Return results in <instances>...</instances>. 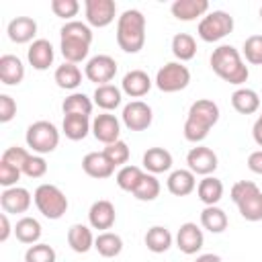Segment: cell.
Listing matches in <instances>:
<instances>
[{"label": "cell", "instance_id": "cell-1", "mask_svg": "<svg viewBox=\"0 0 262 262\" xmlns=\"http://www.w3.org/2000/svg\"><path fill=\"white\" fill-rule=\"evenodd\" d=\"M219 106L217 102L209 100V98H199L190 104L186 121H184V139L190 143H201L211 127H215V123L219 121Z\"/></svg>", "mask_w": 262, "mask_h": 262}, {"label": "cell", "instance_id": "cell-2", "mask_svg": "<svg viewBox=\"0 0 262 262\" xmlns=\"http://www.w3.org/2000/svg\"><path fill=\"white\" fill-rule=\"evenodd\" d=\"M92 29L82 20H70L59 29V49L68 63H80L88 57Z\"/></svg>", "mask_w": 262, "mask_h": 262}, {"label": "cell", "instance_id": "cell-3", "mask_svg": "<svg viewBox=\"0 0 262 262\" xmlns=\"http://www.w3.org/2000/svg\"><path fill=\"white\" fill-rule=\"evenodd\" d=\"M211 70L223 80L233 86H239L248 82L250 70L242 59V53L233 45H219L211 53Z\"/></svg>", "mask_w": 262, "mask_h": 262}, {"label": "cell", "instance_id": "cell-4", "mask_svg": "<svg viewBox=\"0 0 262 262\" xmlns=\"http://www.w3.org/2000/svg\"><path fill=\"white\" fill-rule=\"evenodd\" d=\"M117 45L125 53H139L145 45V16L137 8L125 10L117 20Z\"/></svg>", "mask_w": 262, "mask_h": 262}, {"label": "cell", "instance_id": "cell-5", "mask_svg": "<svg viewBox=\"0 0 262 262\" xmlns=\"http://www.w3.org/2000/svg\"><path fill=\"white\" fill-rule=\"evenodd\" d=\"M231 201L246 221H262V190L252 180H237L231 186Z\"/></svg>", "mask_w": 262, "mask_h": 262}, {"label": "cell", "instance_id": "cell-6", "mask_svg": "<svg viewBox=\"0 0 262 262\" xmlns=\"http://www.w3.org/2000/svg\"><path fill=\"white\" fill-rule=\"evenodd\" d=\"M33 201H35V207L39 209V213L47 219H61L63 213L68 211V196L61 192L59 186L55 184H39L35 188V194H33Z\"/></svg>", "mask_w": 262, "mask_h": 262}, {"label": "cell", "instance_id": "cell-7", "mask_svg": "<svg viewBox=\"0 0 262 262\" xmlns=\"http://www.w3.org/2000/svg\"><path fill=\"white\" fill-rule=\"evenodd\" d=\"M27 145L43 156V154H51L57 145H59V131L53 123L49 121H35L27 127V135H25Z\"/></svg>", "mask_w": 262, "mask_h": 262}, {"label": "cell", "instance_id": "cell-8", "mask_svg": "<svg viewBox=\"0 0 262 262\" xmlns=\"http://www.w3.org/2000/svg\"><path fill=\"white\" fill-rule=\"evenodd\" d=\"M231 31H233V16L229 12H225V10L207 12L199 20V27H196L199 37L205 43H217L223 37H227Z\"/></svg>", "mask_w": 262, "mask_h": 262}, {"label": "cell", "instance_id": "cell-9", "mask_svg": "<svg viewBox=\"0 0 262 262\" xmlns=\"http://www.w3.org/2000/svg\"><path fill=\"white\" fill-rule=\"evenodd\" d=\"M188 84H190V70L180 61H168L156 74V86L166 94L180 92Z\"/></svg>", "mask_w": 262, "mask_h": 262}, {"label": "cell", "instance_id": "cell-10", "mask_svg": "<svg viewBox=\"0 0 262 262\" xmlns=\"http://www.w3.org/2000/svg\"><path fill=\"white\" fill-rule=\"evenodd\" d=\"M115 74H117V61H115V57H111L106 53H98V55L90 57L84 68V76L98 86L108 84L115 78Z\"/></svg>", "mask_w": 262, "mask_h": 262}, {"label": "cell", "instance_id": "cell-11", "mask_svg": "<svg viewBox=\"0 0 262 262\" xmlns=\"http://www.w3.org/2000/svg\"><path fill=\"white\" fill-rule=\"evenodd\" d=\"M121 117H123V125L129 131H145L154 121L151 106L143 100H131L129 104H125Z\"/></svg>", "mask_w": 262, "mask_h": 262}, {"label": "cell", "instance_id": "cell-12", "mask_svg": "<svg viewBox=\"0 0 262 262\" xmlns=\"http://www.w3.org/2000/svg\"><path fill=\"white\" fill-rule=\"evenodd\" d=\"M84 12H86V25L88 27L102 29L115 20L117 4H115V0H86Z\"/></svg>", "mask_w": 262, "mask_h": 262}, {"label": "cell", "instance_id": "cell-13", "mask_svg": "<svg viewBox=\"0 0 262 262\" xmlns=\"http://www.w3.org/2000/svg\"><path fill=\"white\" fill-rule=\"evenodd\" d=\"M186 164H188V170L196 176H211L215 170H217V154L207 147V145H196V147H190V151L186 154Z\"/></svg>", "mask_w": 262, "mask_h": 262}, {"label": "cell", "instance_id": "cell-14", "mask_svg": "<svg viewBox=\"0 0 262 262\" xmlns=\"http://www.w3.org/2000/svg\"><path fill=\"white\" fill-rule=\"evenodd\" d=\"M92 135L96 137V141H100L104 145H111V143L119 141V137H121L119 119L115 115H111V113L96 115L94 121H92Z\"/></svg>", "mask_w": 262, "mask_h": 262}, {"label": "cell", "instance_id": "cell-15", "mask_svg": "<svg viewBox=\"0 0 262 262\" xmlns=\"http://www.w3.org/2000/svg\"><path fill=\"white\" fill-rule=\"evenodd\" d=\"M33 199H31V192L23 186H10V188H4L2 194H0V205H2V211L8 213V215H18V213H27L29 207H31Z\"/></svg>", "mask_w": 262, "mask_h": 262}, {"label": "cell", "instance_id": "cell-16", "mask_svg": "<svg viewBox=\"0 0 262 262\" xmlns=\"http://www.w3.org/2000/svg\"><path fill=\"white\" fill-rule=\"evenodd\" d=\"M203 244H205V235H203V229L196 223L186 221V223L180 225V229L176 233V246L182 254L192 256L203 248Z\"/></svg>", "mask_w": 262, "mask_h": 262}, {"label": "cell", "instance_id": "cell-17", "mask_svg": "<svg viewBox=\"0 0 262 262\" xmlns=\"http://www.w3.org/2000/svg\"><path fill=\"white\" fill-rule=\"evenodd\" d=\"M115 219H117V213H115V205L106 199H100V201H94L90 205V211H88V223L92 229H100V231H108L113 225H115Z\"/></svg>", "mask_w": 262, "mask_h": 262}, {"label": "cell", "instance_id": "cell-18", "mask_svg": "<svg viewBox=\"0 0 262 262\" xmlns=\"http://www.w3.org/2000/svg\"><path fill=\"white\" fill-rule=\"evenodd\" d=\"M82 170L96 180L111 178L115 172V164L104 156V151H90L82 158Z\"/></svg>", "mask_w": 262, "mask_h": 262}, {"label": "cell", "instance_id": "cell-19", "mask_svg": "<svg viewBox=\"0 0 262 262\" xmlns=\"http://www.w3.org/2000/svg\"><path fill=\"white\" fill-rule=\"evenodd\" d=\"M8 39L16 45H25V43H33L35 35H37V23L31 16H16L8 23L6 27Z\"/></svg>", "mask_w": 262, "mask_h": 262}, {"label": "cell", "instance_id": "cell-20", "mask_svg": "<svg viewBox=\"0 0 262 262\" xmlns=\"http://www.w3.org/2000/svg\"><path fill=\"white\" fill-rule=\"evenodd\" d=\"M53 57H55V51H53V45L47 39H35L27 49L29 63L39 72L49 70V66L53 63Z\"/></svg>", "mask_w": 262, "mask_h": 262}, {"label": "cell", "instance_id": "cell-21", "mask_svg": "<svg viewBox=\"0 0 262 262\" xmlns=\"http://www.w3.org/2000/svg\"><path fill=\"white\" fill-rule=\"evenodd\" d=\"M149 88H151V78H149L147 72H143V70H131V72H127V74L123 76V80H121V90H123L127 96H131V98H141V96H145V94L149 92Z\"/></svg>", "mask_w": 262, "mask_h": 262}, {"label": "cell", "instance_id": "cell-22", "mask_svg": "<svg viewBox=\"0 0 262 262\" xmlns=\"http://www.w3.org/2000/svg\"><path fill=\"white\" fill-rule=\"evenodd\" d=\"M172 16L178 20H196L199 16H205L209 12V2L207 0H174L170 6Z\"/></svg>", "mask_w": 262, "mask_h": 262}, {"label": "cell", "instance_id": "cell-23", "mask_svg": "<svg viewBox=\"0 0 262 262\" xmlns=\"http://www.w3.org/2000/svg\"><path fill=\"white\" fill-rule=\"evenodd\" d=\"M0 80L6 86H18L25 80V66L20 57L12 53H4L0 57Z\"/></svg>", "mask_w": 262, "mask_h": 262}, {"label": "cell", "instance_id": "cell-24", "mask_svg": "<svg viewBox=\"0 0 262 262\" xmlns=\"http://www.w3.org/2000/svg\"><path fill=\"white\" fill-rule=\"evenodd\" d=\"M166 186L170 190V194L174 196H186L190 194L194 188H196V176L186 168H180V170H174L170 172L168 180H166Z\"/></svg>", "mask_w": 262, "mask_h": 262}, {"label": "cell", "instance_id": "cell-25", "mask_svg": "<svg viewBox=\"0 0 262 262\" xmlns=\"http://www.w3.org/2000/svg\"><path fill=\"white\" fill-rule=\"evenodd\" d=\"M141 164L149 174H162L172 168V154L164 147H149L143 154Z\"/></svg>", "mask_w": 262, "mask_h": 262}, {"label": "cell", "instance_id": "cell-26", "mask_svg": "<svg viewBox=\"0 0 262 262\" xmlns=\"http://www.w3.org/2000/svg\"><path fill=\"white\" fill-rule=\"evenodd\" d=\"M92 102L102 108L104 113L115 111L117 106H121L123 102V90L117 88L115 84H104V86H96L94 94H92Z\"/></svg>", "mask_w": 262, "mask_h": 262}, {"label": "cell", "instance_id": "cell-27", "mask_svg": "<svg viewBox=\"0 0 262 262\" xmlns=\"http://www.w3.org/2000/svg\"><path fill=\"white\" fill-rule=\"evenodd\" d=\"M61 131H63V135L68 139L80 141L92 131V123H90V119L86 115H63Z\"/></svg>", "mask_w": 262, "mask_h": 262}, {"label": "cell", "instance_id": "cell-28", "mask_svg": "<svg viewBox=\"0 0 262 262\" xmlns=\"http://www.w3.org/2000/svg\"><path fill=\"white\" fill-rule=\"evenodd\" d=\"M94 235L90 231L88 225H82V223H74L70 229H68V244L70 248L76 252V254H86L90 248H94Z\"/></svg>", "mask_w": 262, "mask_h": 262}, {"label": "cell", "instance_id": "cell-29", "mask_svg": "<svg viewBox=\"0 0 262 262\" xmlns=\"http://www.w3.org/2000/svg\"><path fill=\"white\" fill-rule=\"evenodd\" d=\"M143 242H145V246H147L149 252H154V254H164V252L170 250L174 237H172V233H170L164 225H154V227L147 229Z\"/></svg>", "mask_w": 262, "mask_h": 262}, {"label": "cell", "instance_id": "cell-30", "mask_svg": "<svg viewBox=\"0 0 262 262\" xmlns=\"http://www.w3.org/2000/svg\"><path fill=\"white\" fill-rule=\"evenodd\" d=\"M231 106L239 115H252V113H256L260 108V96L252 88H237L231 94Z\"/></svg>", "mask_w": 262, "mask_h": 262}, {"label": "cell", "instance_id": "cell-31", "mask_svg": "<svg viewBox=\"0 0 262 262\" xmlns=\"http://www.w3.org/2000/svg\"><path fill=\"white\" fill-rule=\"evenodd\" d=\"M196 194L201 199V203H205V207L217 205L223 196V182L215 176H205L199 184H196Z\"/></svg>", "mask_w": 262, "mask_h": 262}, {"label": "cell", "instance_id": "cell-32", "mask_svg": "<svg viewBox=\"0 0 262 262\" xmlns=\"http://www.w3.org/2000/svg\"><path fill=\"white\" fill-rule=\"evenodd\" d=\"M227 223H229L227 213L217 205L205 207L201 211V225L211 233H223L227 229Z\"/></svg>", "mask_w": 262, "mask_h": 262}, {"label": "cell", "instance_id": "cell-33", "mask_svg": "<svg viewBox=\"0 0 262 262\" xmlns=\"http://www.w3.org/2000/svg\"><path fill=\"white\" fill-rule=\"evenodd\" d=\"M53 80L63 90H76L82 84V72H80V68L76 63L63 61L61 66H57V70L53 74Z\"/></svg>", "mask_w": 262, "mask_h": 262}, {"label": "cell", "instance_id": "cell-34", "mask_svg": "<svg viewBox=\"0 0 262 262\" xmlns=\"http://www.w3.org/2000/svg\"><path fill=\"white\" fill-rule=\"evenodd\" d=\"M14 235L20 244H39V237H41V223L35 219V217H20L14 225Z\"/></svg>", "mask_w": 262, "mask_h": 262}, {"label": "cell", "instance_id": "cell-35", "mask_svg": "<svg viewBox=\"0 0 262 262\" xmlns=\"http://www.w3.org/2000/svg\"><path fill=\"white\" fill-rule=\"evenodd\" d=\"M94 250L102 256V258H115L123 252V239L119 233L113 231H100L94 239Z\"/></svg>", "mask_w": 262, "mask_h": 262}, {"label": "cell", "instance_id": "cell-36", "mask_svg": "<svg viewBox=\"0 0 262 262\" xmlns=\"http://www.w3.org/2000/svg\"><path fill=\"white\" fill-rule=\"evenodd\" d=\"M172 53L174 57L182 63V61H190L196 55V41L192 35L188 33H176L172 37Z\"/></svg>", "mask_w": 262, "mask_h": 262}, {"label": "cell", "instance_id": "cell-37", "mask_svg": "<svg viewBox=\"0 0 262 262\" xmlns=\"http://www.w3.org/2000/svg\"><path fill=\"white\" fill-rule=\"evenodd\" d=\"M94 108L92 98H88L84 92H72L70 96L63 98L61 102V111L63 115H90Z\"/></svg>", "mask_w": 262, "mask_h": 262}, {"label": "cell", "instance_id": "cell-38", "mask_svg": "<svg viewBox=\"0 0 262 262\" xmlns=\"http://www.w3.org/2000/svg\"><path fill=\"white\" fill-rule=\"evenodd\" d=\"M160 190H162V184H160V180L156 178V174L145 172L143 178L139 180V184L135 186L133 196H135L137 201H145V203H149V201H156V199L160 196Z\"/></svg>", "mask_w": 262, "mask_h": 262}, {"label": "cell", "instance_id": "cell-39", "mask_svg": "<svg viewBox=\"0 0 262 262\" xmlns=\"http://www.w3.org/2000/svg\"><path fill=\"white\" fill-rule=\"evenodd\" d=\"M143 174H145V172H143L139 166L127 164V166H123V168L117 172V184H119L121 190H127V192L133 194V190H135V186L139 184V180L143 178Z\"/></svg>", "mask_w": 262, "mask_h": 262}, {"label": "cell", "instance_id": "cell-40", "mask_svg": "<svg viewBox=\"0 0 262 262\" xmlns=\"http://www.w3.org/2000/svg\"><path fill=\"white\" fill-rule=\"evenodd\" d=\"M242 53L248 63L252 66H262V35H250L244 41Z\"/></svg>", "mask_w": 262, "mask_h": 262}, {"label": "cell", "instance_id": "cell-41", "mask_svg": "<svg viewBox=\"0 0 262 262\" xmlns=\"http://www.w3.org/2000/svg\"><path fill=\"white\" fill-rule=\"evenodd\" d=\"M57 254L49 244H33L25 252V262H55Z\"/></svg>", "mask_w": 262, "mask_h": 262}, {"label": "cell", "instance_id": "cell-42", "mask_svg": "<svg viewBox=\"0 0 262 262\" xmlns=\"http://www.w3.org/2000/svg\"><path fill=\"white\" fill-rule=\"evenodd\" d=\"M104 156L115 164V168L117 166H125L127 162H129V156H131V151H129V145L123 141V139H119V141H115V143H111V145H104Z\"/></svg>", "mask_w": 262, "mask_h": 262}, {"label": "cell", "instance_id": "cell-43", "mask_svg": "<svg viewBox=\"0 0 262 262\" xmlns=\"http://www.w3.org/2000/svg\"><path fill=\"white\" fill-rule=\"evenodd\" d=\"M51 10L55 16L70 23L80 10V2L78 0H51Z\"/></svg>", "mask_w": 262, "mask_h": 262}, {"label": "cell", "instance_id": "cell-44", "mask_svg": "<svg viewBox=\"0 0 262 262\" xmlns=\"http://www.w3.org/2000/svg\"><path fill=\"white\" fill-rule=\"evenodd\" d=\"M29 158H31V154H29L25 147H18V145H10V147L4 149V154H2V160L8 162V164H12V166H16L20 172H23L25 164L29 162Z\"/></svg>", "mask_w": 262, "mask_h": 262}, {"label": "cell", "instance_id": "cell-45", "mask_svg": "<svg viewBox=\"0 0 262 262\" xmlns=\"http://www.w3.org/2000/svg\"><path fill=\"white\" fill-rule=\"evenodd\" d=\"M45 172H47V162L43 160V156L31 154L29 162L23 168V174L29 176V178H41V176H45Z\"/></svg>", "mask_w": 262, "mask_h": 262}, {"label": "cell", "instance_id": "cell-46", "mask_svg": "<svg viewBox=\"0 0 262 262\" xmlns=\"http://www.w3.org/2000/svg\"><path fill=\"white\" fill-rule=\"evenodd\" d=\"M20 170L4 160H0V184L4 188H10V186H16V182L20 180Z\"/></svg>", "mask_w": 262, "mask_h": 262}, {"label": "cell", "instance_id": "cell-47", "mask_svg": "<svg viewBox=\"0 0 262 262\" xmlns=\"http://www.w3.org/2000/svg\"><path fill=\"white\" fill-rule=\"evenodd\" d=\"M16 115V102L8 94H0V123L12 121Z\"/></svg>", "mask_w": 262, "mask_h": 262}, {"label": "cell", "instance_id": "cell-48", "mask_svg": "<svg viewBox=\"0 0 262 262\" xmlns=\"http://www.w3.org/2000/svg\"><path fill=\"white\" fill-rule=\"evenodd\" d=\"M248 168L254 174H262V149H256L248 156Z\"/></svg>", "mask_w": 262, "mask_h": 262}, {"label": "cell", "instance_id": "cell-49", "mask_svg": "<svg viewBox=\"0 0 262 262\" xmlns=\"http://www.w3.org/2000/svg\"><path fill=\"white\" fill-rule=\"evenodd\" d=\"M10 231H14V229H10L8 213H2V215H0V242H2V244L10 237Z\"/></svg>", "mask_w": 262, "mask_h": 262}, {"label": "cell", "instance_id": "cell-50", "mask_svg": "<svg viewBox=\"0 0 262 262\" xmlns=\"http://www.w3.org/2000/svg\"><path fill=\"white\" fill-rule=\"evenodd\" d=\"M252 137H254V141L262 147V115L256 119V123H254V127H252Z\"/></svg>", "mask_w": 262, "mask_h": 262}, {"label": "cell", "instance_id": "cell-51", "mask_svg": "<svg viewBox=\"0 0 262 262\" xmlns=\"http://www.w3.org/2000/svg\"><path fill=\"white\" fill-rule=\"evenodd\" d=\"M194 262H223V260L217 254H201V256H196Z\"/></svg>", "mask_w": 262, "mask_h": 262}, {"label": "cell", "instance_id": "cell-52", "mask_svg": "<svg viewBox=\"0 0 262 262\" xmlns=\"http://www.w3.org/2000/svg\"><path fill=\"white\" fill-rule=\"evenodd\" d=\"M260 18H262V6H260Z\"/></svg>", "mask_w": 262, "mask_h": 262}]
</instances>
